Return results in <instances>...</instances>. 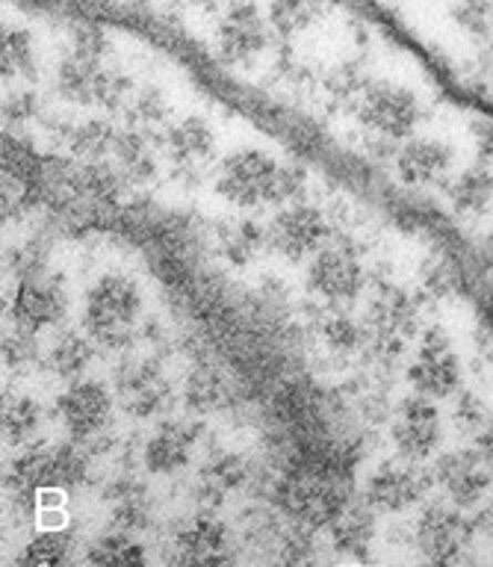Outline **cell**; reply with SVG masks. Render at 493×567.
<instances>
[{
  "mask_svg": "<svg viewBox=\"0 0 493 567\" xmlns=\"http://www.w3.org/2000/svg\"><path fill=\"white\" fill-rule=\"evenodd\" d=\"M57 414L78 441H89L110 425L113 396L104 384L78 379L71 381L69 388L62 390V396L57 399Z\"/></svg>",
  "mask_w": 493,
  "mask_h": 567,
  "instance_id": "12",
  "label": "cell"
},
{
  "mask_svg": "<svg viewBox=\"0 0 493 567\" xmlns=\"http://www.w3.org/2000/svg\"><path fill=\"white\" fill-rule=\"evenodd\" d=\"M119 133L110 127L106 122H97V118H89V122H80L74 127H69V148L74 154H83V157H104V154H113V142Z\"/></svg>",
  "mask_w": 493,
  "mask_h": 567,
  "instance_id": "29",
  "label": "cell"
},
{
  "mask_svg": "<svg viewBox=\"0 0 493 567\" xmlns=\"http://www.w3.org/2000/svg\"><path fill=\"white\" fill-rule=\"evenodd\" d=\"M308 177L299 166H281L266 151L239 148L222 159L216 193L234 207H264L284 204L305 193Z\"/></svg>",
  "mask_w": 493,
  "mask_h": 567,
  "instance_id": "1",
  "label": "cell"
},
{
  "mask_svg": "<svg viewBox=\"0 0 493 567\" xmlns=\"http://www.w3.org/2000/svg\"><path fill=\"white\" fill-rule=\"evenodd\" d=\"M69 549L71 544L62 532H42L21 549L16 561L24 567H57L69 561Z\"/></svg>",
  "mask_w": 493,
  "mask_h": 567,
  "instance_id": "30",
  "label": "cell"
},
{
  "mask_svg": "<svg viewBox=\"0 0 493 567\" xmlns=\"http://www.w3.org/2000/svg\"><path fill=\"white\" fill-rule=\"evenodd\" d=\"M113 159L119 175L131 184H145L151 177L157 175V159L151 151L148 140L140 131L119 133L113 142Z\"/></svg>",
  "mask_w": 493,
  "mask_h": 567,
  "instance_id": "21",
  "label": "cell"
},
{
  "mask_svg": "<svg viewBox=\"0 0 493 567\" xmlns=\"http://www.w3.org/2000/svg\"><path fill=\"white\" fill-rule=\"evenodd\" d=\"M127 113L140 124H154L166 118L168 104L157 89H142V92H133L131 101H127Z\"/></svg>",
  "mask_w": 493,
  "mask_h": 567,
  "instance_id": "37",
  "label": "cell"
},
{
  "mask_svg": "<svg viewBox=\"0 0 493 567\" xmlns=\"http://www.w3.org/2000/svg\"><path fill=\"white\" fill-rule=\"evenodd\" d=\"M266 18H269V27L275 33L292 39L317 21L319 3L317 0H269Z\"/></svg>",
  "mask_w": 493,
  "mask_h": 567,
  "instance_id": "28",
  "label": "cell"
},
{
  "mask_svg": "<svg viewBox=\"0 0 493 567\" xmlns=\"http://www.w3.org/2000/svg\"><path fill=\"white\" fill-rule=\"evenodd\" d=\"M417 547L432 565H455L464 561V549L476 540L470 517L455 503L425 505L414 529Z\"/></svg>",
  "mask_w": 493,
  "mask_h": 567,
  "instance_id": "5",
  "label": "cell"
},
{
  "mask_svg": "<svg viewBox=\"0 0 493 567\" xmlns=\"http://www.w3.org/2000/svg\"><path fill=\"white\" fill-rule=\"evenodd\" d=\"M434 482L432 473H423L414 464H399L388 461L367 476L363 485V503L370 505L372 512H405L408 505L420 503Z\"/></svg>",
  "mask_w": 493,
  "mask_h": 567,
  "instance_id": "9",
  "label": "cell"
},
{
  "mask_svg": "<svg viewBox=\"0 0 493 567\" xmlns=\"http://www.w3.org/2000/svg\"><path fill=\"white\" fill-rule=\"evenodd\" d=\"M487 408L485 402L476 396V393H459L455 396V405H452V420H455V425H459L461 432L464 434H476L482 425L487 423Z\"/></svg>",
  "mask_w": 493,
  "mask_h": 567,
  "instance_id": "35",
  "label": "cell"
},
{
  "mask_svg": "<svg viewBox=\"0 0 493 567\" xmlns=\"http://www.w3.org/2000/svg\"><path fill=\"white\" fill-rule=\"evenodd\" d=\"M71 53L80 56H92V60H104L106 53V35L97 27H80L71 35Z\"/></svg>",
  "mask_w": 493,
  "mask_h": 567,
  "instance_id": "38",
  "label": "cell"
},
{
  "mask_svg": "<svg viewBox=\"0 0 493 567\" xmlns=\"http://www.w3.org/2000/svg\"><path fill=\"white\" fill-rule=\"evenodd\" d=\"M452 168V148L441 140H408L397 154L399 177L411 186L441 184Z\"/></svg>",
  "mask_w": 493,
  "mask_h": 567,
  "instance_id": "18",
  "label": "cell"
},
{
  "mask_svg": "<svg viewBox=\"0 0 493 567\" xmlns=\"http://www.w3.org/2000/svg\"><path fill=\"white\" fill-rule=\"evenodd\" d=\"M216 148V133L204 118H184L166 133V154L177 166H198Z\"/></svg>",
  "mask_w": 493,
  "mask_h": 567,
  "instance_id": "19",
  "label": "cell"
},
{
  "mask_svg": "<svg viewBox=\"0 0 493 567\" xmlns=\"http://www.w3.org/2000/svg\"><path fill=\"white\" fill-rule=\"evenodd\" d=\"M142 292L127 275H101L83 305V328L104 349L122 352L131 346L133 328L140 322Z\"/></svg>",
  "mask_w": 493,
  "mask_h": 567,
  "instance_id": "2",
  "label": "cell"
},
{
  "mask_svg": "<svg viewBox=\"0 0 493 567\" xmlns=\"http://www.w3.org/2000/svg\"><path fill=\"white\" fill-rule=\"evenodd\" d=\"M479 264H482V269L493 278V230L479 243Z\"/></svg>",
  "mask_w": 493,
  "mask_h": 567,
  "instance_id": "43",
  "label": "cell"
},
{
  "mask_svg": "<svg viewBox=\"0 0 493 567\" xmlns=\"http://www.w3.org/2000/svg\"><path fill=\"white\" fill-rule=\"evenodd\" d=\"M0 65H3V80L30 78V71H33V44H30V35L24 30H18V27L3 30Z\"/></svg>",
  "mask_w": 493,
  "mask_h": 567,
  "instance_id": "31",
  "label": "cell"
},
{
  "mask_svg": "<svg viewBox=\"0 0 493 567\" xmlns=\"http://www.w3.org/2000/svg\"><path fill=\"white\" fill-rule=\"evenodd\" d=\"M473 136H476L479 157L485 159V163H493V122L491 118H479V122L473 124Z\"/></svg>",
  "mask_w": 493,
  "mask_h": 567,
  "instance_id": "40",
  "label": "cell"
},
{
  "mask_svg": "<svg viewBox=\"0 0 493 567\" xmlns=\"http://www.w3.org/2000/svg\"><path fill=\"white\" fill-rule=\"evenodd\" d=\"M7 485L21 496L44 491V487H53L51 446H33V450H27L24 455H18V458L9 464Z\"/></svg>",
  "mask_w": 493,
  "mask_h": 567,
  "instance_id": "22",
  "label": "cell"
},
{
  "mask_svg": "<svg viewBox=\"0 0 493 567\" xmlns=\"http://www.w3.org/2000/svg\"><path fill=\"white\" fill-rule=\"evenodd\" d=\"M3 110H7L9 122H24L33 115V95H12Z\"/></svg>",
  "mask_w": 493,
  "mask_h": 567,
  "instance_id": "41",
  "label": "cell"
},
{
  "mask_svg": "<svg viewBox=\"0 0 493 567\" xmlns=\"http://www.w3.org/2000/svg\"><path fill=\"white\" fill-rule=\"evenodd\" d=\"M115 390H119V402L124 405V411L136 420L157 416L172 396L163 372L157 370V363L151 361L127 363L115 379Z\"/></svg>",
  "mask_w": 493,
  "mask_h": 567,
  "instance_id": "14",
  "label": "cell"
},
{
  "mask_svg": "<svg viewBox=\"0 0 493 567\" xmlns=\"http://www.w3.org/2000/svg\"><path fill=\"white\" fill-rule=\"evenodd\" d=\"M266 239L273 243L284 257L290 260H305L310 255H319L328 239V221L319 207L314 204H290L269 225Z\"/></svg>",
  "mask_w": 493,
  "mask_h": 567,
  "instance_id": "11",
  "label": "cell"
},
{
  "mask_svg": "<svg viewBox=\"0 0 493 567\" xmlns=\"http://www.w3.org/2000/svg\"><path fill=\"white\" fill-rule=\"evenodd\" d=\"M308 287L328 301H352L363 287V269L346 248H322L308 269Z\"/></svg>",
  "mask_w": 493,
  "mask_h": 567,
  "instance_id": "15",
  "label": "cell"
},
{
  "mask_svg": "<svg viewBox=\"0 0 493 567\" xmlns=\"http://www.w3.org/2000/svg\"><path fill=\"white\" fill-rule=\"evenodd\" d=\"M186 3H193V7H202V9H216L219 3H228V0H186Z\"/></svg>",
  "mask_w": 493,
  "mask_h": 567,
  "instance_id": "44",
  "label": "cell"
},
{
  "mask_svg": "<svg viewBox=\"0 0 493 567\" xmlns=\"http://www.w3.org/2000/svg\"><path fill=\"white\" fill-rule=\"evenodd\" d=\"M390 437H393V446L402 458H429L441 446L443 437L438 405H432V399L423 396V393L402 399L397 416H393V425H390Z\"/></svg>",
  "mask_w": 493,
  "mask_h": 567,
  "instance_id": "8",
  "label": "cell"
},
{
  "mask_svg": "<svg viewBox=\"0 0 493 567\" xmlns=\"http://www.w3.org/2000/svg\"><path fill=\"white\" fill-rule=\"evenodd\" d=\"M491 44H493V30H491Z\"/></svg>",
  "mask_w": 493,
  "mask_h": 567,
  "instance_id": "45",
  "label": "cell"
},
{
  "mask_svg": "<svg viewBox=\"0 0 493 567\" xmlns=\"http://www.w3.org/2000/svg\"><path fill=\"white\" fill-rule=\"evenodd\" d=\"M473 450L493 467V416H487V423L473 434Z\"/></svg>",
  "mask_w": 493,
  "mask_h": 567,
  "instance_id": "42",
  "label": "cell"
},
{
  "mask_svg": "<svg viewBox=\"0 0 493 567\" xmlns=\"http://www.w3.org/2000/svg\"><path fill=\"white\" fill-rule=\"evenodd\" d=\"M450 207L461 216H482L493 204V172L487 166H473L461 172L446 189Z\"/></svg>",
  "mask_w": 493,
  "mask_h": 567,
  "instance_id": "20",
  "label": "cell"
},
{
  "mask_svg": "<svg viewBox=\"0 0 493 567\" xmlns=\"http://www.w3.org/2000/svg\"><path fill=\"white\" fill-rule=\"evenodd\" d=\"M148 561L145 549L131 538V532H119L97 538L86 553V565L95 567H142Z\"/></svg>",
  "mask_w": 493,
  "mask_h": 567,
  "instance_id": "24",
  "label": "cell"
},
{
  "mask_svg": "<svg viewBox=\"0 0 493 567\" xmlns=\"http://www.w3.org/2000/svg\"><path fill=\"white\" fill-rule=\"evenodd\" d=\"M198 434H202V425L163 423L145 443L142 464L154 476H172L181 467H186V461L193 458Z\"/></svg>",
  "mask_w": 493,
  "mask_h": 567,
  "instance_id": "17",
  "label": "cell"
},
{
  "mask_svg": "<svg viewBox=\"0 0 493 567\" xmlns=\"http://www.w3.org/2000/svg\"><path fill=\"white\" fill-rule=\"evenodd\" d=\"M432 476L446 491L450 503L461 508H476L493 485L491 464L476 450L443 452L441 458L434 461Z\"/></svg>",
  "mask_w": 493,
  "mask_h": 567,
  "instance_id": "10",
  "label": "cell"
},
{
  "mask_svg": "<svg viewBox=\"0 0 493 567\" xmlns=\"http://www.w3.org/2000/svg\"><path fill=\"white\" fill-rule=\"evenodd\" d=\"M420 101L411 89L379 80L361 92V104H358V118L367 131L379 133L381 140L399 142L411 140V133L420 124Z\"/></svg>",
  "mask_w": 493,
  "mask_h": 567,
  "instance_id": "4",
  "label": "cell"
},
{
  "mask_svg": "<svg viewBox=\"0 0 493 567\" xmlns=\"http://www.w3.org/2000/svg\"><path fill=\"white\" fill-rule=\"evenodd\" d=\"M322 337L326 343L335 349V352H355L363 340V331L358 328V322L349 317H331L322 326Z\"/></svg>",
  "mask_w": 493,
  "mask_h": 567,
  "instance_id": "36",
  "label": "cell"
},
{
  "mask_svg": "<svg viewBox=\"0 0 493 567\" xmlns=\"http://www.w3.org/2000/svg\"><path fill=\"white\" fill-rule=\"evenodd\" d=\"M42 425V408L30 396H12L3 405V441L9 446H21L39 432Z\"/></svg>",
  "mask_w": 493,
  "mask_h": 567,
  "instance_id": "27",
  "label": "cell"
},
{
  "mask_svg": "<svg viewBox=\"0 0 493 567\" xmlns=\"http://www.w3.org/2000/svg\"><path fill=\"white\" fill-rule=\"evenodd\" d=\"M89 470L86 455L78 446H53V487H74Z\"/></svg>",
  "mask_w": 493,
  "mask_h": 567,
  "instance_id": "34",
  "label": "cell"
},
{
  "mask_svg": "<svg viewBox=\"0 0 493 567\" xmlns=\"http://www.w3.org/2000/svg\"><path fill=\"white\" fill-rule=\"evenodd\" d=\"M275 499L287 517H292L299 526H308V529L331 526L346 512V494L326 470L292 473L278 485Z\"/></svg>",
  "mask_w": 493,
  "mask_h": 567,
  "instance_id": "3",
  "label": "cell"
},
{
  "mask_svg": "<svg viewBox=\"0 0 493 567\" xmlns=\"http://www.w3.org/2000/svg\"><path fill=\"white\" fill-rule=\"evenodd\" d=\"M222 379L210 370H195L189 379H186V405L193 411H210L222 402Z\"/></svg>",
  "mask_w": 493,
  "mask_h": 567,
  "instance_id": "33",
  "label": "cell"
},
{
  "mask_svg": "<svg viewBox=\"0 0 493 567\" xmlns=\"http://www.w3.org/2000/svg\"><path fill=\"white\" fill-rule=\"evenodd\" d=\"M248 476L246 461L234 455V452H222V455H213L202 470V482H198V491L207 503H222L225 496L234 494Z\"/></svg>",
  "mask_w": 493,
  "mask_h": 567,
  "instance_id": "23",
  "label": "cell"
},
{
  "mask_svg": "<svg viewBox=\"0 0 493 567\" xmlns=\"http://www.w3.org/2000/svg\"><path fill=\"white\" fill-rule=\"evenodd\" d=\"M452 18L473 39H491L493 0H455L452 3Z\"/></svg>",
  "mask_w": 493,
  "mask_h": 567,
  "instance_id": "32",
  "label": "cell"
},
{
  "mask_svg": "<svg viewBox=\"0 0 493 567\" xmlns=\"http://www.w3.org/2000/svg\"><path fill=\"white\" fill-rule=\"evenodd\" d=\"M62 317H65V292H62L60 284L48 281V278H35V275L21 281V287L16 290V299H12L16 328L39 334L44 328L57 326Z\"/></svg>",
  "mask_w": 493,
  "mask_h": 567,
  "instance_id": "13",
  "label": "cell"
},
{
  "mask_svg": "<svg viewBox=\"0 0 493 567\" xmlns=\"http://www.w3.org/2000/svg\"><path fill=\"white\" fill-rule=\"evenodd\" d=\"M269 18L251 3V0H239L230 9H225L213 44H216V56L225 65H248L255 62L269 44Z\"/></svg>",
  "mask_w": 493,
  "mask_h": 567,
  "instance_id": "6",
  "label": "cell"
},
{
  "mask_svg": "<svg viewBox=\"0 0 493 567\" xmlns=\"http://www.w3.org/2000/svg\"><path fill=\"white\" fill-rule=\"evenodd\" d=\"M30 331H21V328H16L12 334L3 340V361L9 363V367H16V363L27 361L30 358Z\"/></svg>",
  "mask_w": 493,
  "mask_h": 567,
  "instance_id": "39",
  "label": "cell"
},
{
  "mask_svg": "<svg viewBox=\"0 0 493 567\" xmlns=\"http://www.w3.org/2000/svg\"><path fill=\"white\" fill-rule=\"evenodd\" d=\"M331 538H335L337 549L343 553H361L363 547H370L372 535H376V517H372V508L367 503L361 508H349L337 517L331 526Z\"/></svg>",
  "mask_w": 493,
  "mask_h": 567,
  "instance_id": "25",
  "label": "cell"
},
{
  "mask_svg": "<svg viewBox=\"0 0 493 567\" xmlns=\"http://www.w3.org/2000/svg\"><path fill=\"white\" fill-rule=\"evenodd\" d=\"M177 565H228V529L213 517H195L175 532Z\"/></svg>",
  "mask_w": 493,
  "mask_h": 567,
  "instance_id": "16",
  "label": "cell"
},
{
  "mask_svg": "<svg viewBox=\"0 0 493 567\" xmlns=\"http://www.w3.org/2000/svg\"><path fill=\"white\" fill-rule=\"evenodd\" d=\"M408 381L414 384L417 393L429 399H450L459 393L461 361L443 328L425 331L423 346L408 370Z\"/></svg>",
  "mask_w": 493,
  "mask_h": 567,
  "instance_id": "7",
  "label": "cell"
},
{
  "mask_svg": "<svg viewBox=\"0 0 493 567\" xmlns=\"http://www.w3.org/2000/svg\"><path fill=\"white\" fill-rule=\"evenodd\" d=\"M95 358V349H92V337L83 334H60L57 343L51 349V370L60 375V379L78 381L83 372L89 370V363Z\"/></svg>",
  "mask_w": 493,
  "mask_h": 567,
  "instance_id": "26",
  "label": "cell"
}]
</instances>
